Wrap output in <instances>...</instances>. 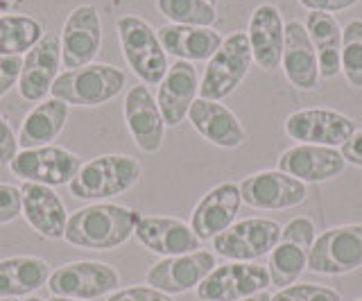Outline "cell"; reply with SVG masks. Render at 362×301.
<instances>
[{"mask_svg": "<svg viewBox=\"0 0 362 301\" xmlns=\"http://www.w3.org/2000/svg\"><path fill=\"white\" fill-rule=\"evenodd\" d=\"M141 213L120 204H90L68 218L64 240L79 249L107 252L134 236Z\"/></svg>", "mask_w": 362, "mask_h": 301, "instance_id": "cell-1", "label": "cell"}, {"mask_svg": "<svg viewBox=\"0 0 362 301\" xmlns=\"http://www.w3.org/2000/svg\"><path fill=\"white\" fill-rule=\"evenodd\" d=\"M141 163L127 154H102L82 163L79 172L68 184V191L82 202H100V199L118 197L141 182Z\"/></svg>", "mask_w": 362, "mask_h": 301, "instance_id": "cell-2", "label": "cell"}, {"mask_svg": "<svg viewBox=\"0 0 362 301\" xmlns=\"http://www.w3.org/2000/svg\"><path fill=\"white\" fill-rule=\"evenodd\" d=\"M124 84H127V75L116 66L88 64L82 69L59 73L50 93L68 107H100L120 95Z\"/></svg>", "mask_w": 362, "mask_h": 301, "instance_id": "cell-3", "label": "cell"}, {"mask_svg": "<svg viewBox=\"0 0 362 301\" xmlns=\"http://www.w3.org/2000/svg\"><path fill=\"white\" fill-rule=\"evenodd\" d=\"M120 48L124 54V61L129 64L134 75L145 86H156L168 73V54L158 41L156 30L143 20L141 16H120L116 20Z\"/></svg>", "mask_w": 362, "mask_h": 301, "instance_id": "cell-4", "label": "cell"}, {"mask_svg": "<svg viewBox=\"0 0 362 301\" xmlns=\"http://www.w3.org/2000/svg\"><path fill=\"white\" fill-rule=\"evenodd\" d=\"M252 61L254 57L247 32L229 35L206 64V71H204L199 82V98L220 102L226 95H231L243 84L249 69H252Z\"/></svg>", "mask_w": 362, "mask_h": 301, "instance_id": "cell-5", "label": "cell"}, {"mask_svg": "<svg viewBox=\"0 0 362 301\" xmlns=\"http://www.w3.org/2000/svg\"><path fill=\"white\" fill-rule=\"evenodd\" d=\"M283 227L269 218H247L213 238V249L233 263H254L267 256L281 240Z\"/></svg>", "mask_w": 362, "mask_h": 301, "instance_id": "cell-6", "label": "cell"}, {"mask_svg": "<svg viewBox=\"0 0 362 301\" xmlns=\"http://www.w3.org/2000/svg\"><path fill=\"white\" fill-rule=\"evenodd\" d=\"M362 267V225L333 227L315 238L308 254V270L324 276H339Z\"/></svg>", "mask_w": 362, "mask_h": 301, "instance_id": "cell-7", "label": "cell"}, {"mask_svg": "<svg viewBox=\"0 0 362 301\" xmlns=\"http://www.w3.org/2000/svg\"><path fill=\"white\" fill-rule=\"evenodd\" d=\"M118 283L120 276L111 265L98 261H75L52 270L48 278V290L52 297L90 301L113 293Z\"/></svg>", "mask_w": 362, "mask_h": 301, "instance_id": "cell-8", "label": "cell"}, {"mask_svg": "<svg viewBox=\"0 0 362 301\" xmlns=\"http://www.w3.org/2000/svg\"><path fill=\"white\" fill-rule=\"evenodd\" d=\"M82 168V159L75 152L59 145H43L18 152L9 163V170L23 182H34L43 186L71 184L73 177Z\"/></svg>", "mask_w": 362, "mask_h": 301, "instance_id": "cell-9", "label": "cell"}, {"mask_svg": "<svg viewBox=\"0 0 362 301\" xmlns=\"http://www.w3.org/2000/svg\"><path fill=\"white\" fill-rule=\"evenodd\" d=\"M269 274L265 265L258 263H226L215 270L197 285L199 301H240L265 293Z\"/></svg>", "mask_w": 362, "mask_h": 301, "instance_id": "cell-10", "label": "cell"}, {"mask_svg": "<svg viewBox=\"0 0 362 301\" xmlns=\"http://www.w3.org/2000/svg\"><path fill=\"white\" fill-rule=\"evenodd\" d=\"M283 129L292 141L342 148L356 134V120L333 109H301L286 118Z\"/></svg>", "mask_w": 362, "mask_h": 301, "instance_id": "cell-11", "label": "cell"}, {"mask_svg": "<svg viewBox=\"0 0 362 301\" xmlns=\"http://www.w3.org/2000/svg\"><path fill=\"white\" fill-rule=\"evenodd\" d=\"M238 188H240L243 202L258 211H286L308 199L305 184L281 170L254 172L245 177Z\"/></svg>", "mask_w": 362, "mask_h": 301, "instance_id": "cell-12", "label": "cell"}, {"mask_svg": "<svg viewBox=\"0 0 362 301\" xmlns=\"http://www.w3.org/2000/svg\"><path fill=\"white\" fill-rule=\"evenodd\" d=\"M62 66L68 71L93 64L102 46V18L98 7L79 5L68 14L62 30Z\"/></svg>", "mask_w": 362, "mask_h": 301, "instance_id": "cell-13", "label": "cell"}, {"mask_svg": "<svg viewBox=\"0 0 362 301\" xmlns=\"http://www.w3.org/2000/svg\"><path fill=\"white\" fill-rule=\"evenodd\" d=\"M215 256L206 249H197L181 256H168L147 270V285L161 290L165 295H184L197 285L215 270Z\"/></svg>", "mask_w": 362, "mask_h": 301, "instance_id": "cell-14", "label": "cell"}, {"mask_svg": "<svg viewBox=\"0 0 362 301\" xmlns=\"http://www.w3.org/2000/svg\"><path fill=\"white\" fill-rule=\"evenodd\" d=\"M62 41L54 32H45L41 41L23 57V71L18 80V95L28 102H43L59 77Z\"/></svg>", "mask_w": 362, "mask_h": 301, "instance_id": "cell-15", "label": "cell"}, {"mask_svg": "<svg viewBox=\"0 0 362 301\" xmlns=\"http://www.w3.org/2000/svg\"><path fill=\"white\" fill-rule=\"evenodd\" d=\"M346 168V161L337 148H324V145L299 143L286 150L279 157L276 170L286 172L303 184H324L335 179Z\"/></svg>", "mask_w": 362, "mask_h": 301, "instance_id": "cell-16", "label": "cell"}, {"mask_svg": "<svg viewBox=\"0 0 362 301\" xmlns=\"http://www.w3.org/2000/svg\"><path fill=\"white\" fill-rule=\"evenodd\" d=\"M124 122L134 143L145 154H156L163 148L165 120L156 105V98L145 84L132 86L124 95Z\"/></svg>", "mask_w": 362, "mask_h": 301, "instance_id": "cell-17", "label": "cell"}, {"mask_svg": "<svg viewBox=\"0 0 362 301\" xmlns=\"http://www.w3.org/2000/svg\"><path fill=\"white\" fill-rule=\"evenodd\" d=\"M243 197L240 188L233 182L218 184L215 188L199 199V204L195 206L190 216V229L195 231V236L199 240H213L215 236H220L222 231L229 229L240 211Z\"/></svg>", "mask_w": 362, "mask_h": 301, "instance_id": "cell-18", "label": "cell"}, {"mask_svg": "<svg viewBox=\"0 0 362 301\" xmlns=\"http://www.w3.org/2000/svg\"><path fill=\"white\" fill-rule=\"evenodd\" d=\"M249 48L258 69L279 71L283 61V41H286V23H283L281 9L272 3L258 5L247 28Z\"/></svg>", "mask_w": 362, "mask_h": 301, "instance_id": "cell-19", "label": "cell"}, {"mask_svg": "<svg viewBox=\"0 0 362 301\" xmlns=\"http://www.w3.org/2000/svg\"><path fill=\"white\" fill-rule=\"evenodd\" d=\"M134 236L145 249L163 256V259L202 249V240L195 236V231L177 218L141 216L139 225L134 229Z\"/></svg>", "mask_w": 362, "mask_h": 301, "instance_id": "cell-20", "label": "cell"}, {"mask_svg": "<svg viewBox=\"0 0 362 301\" xmlns=\"http://www.w3.org/2000/svg\"><path fill=\"white\" fill-rule=\"evenodd\" d=\"M186 118L190 120V125L197 129V134L204 141L218 145L222 150H235L247 141V131L243 127V122L238 120V116L229 107L215 102V100L197 98L190 105Z\"/></svg>", "mask_w": 362, "mask_h": 301, "instance_id": "cell-21", "label": "cell"}, {"mask_svg": "<svg viewBox=\"0 0 362 301\" xmlns=\"http://www.w3.org/2000/svg\"><path fill=\"white\" fill-rule=\"evenodd\" d=\"M199 95V75L190 61L177 59L158 84L156 105L168 127H177L188 116L190 105Z\"/></svg>", "mask_w": 362, "mask_h": 301, "instance_id": "cell-22", "label": "cell"}, {"mask_svg": "<svg viewBox=\"0 0 362 301\" xmlns=\"http://www.w3.org/2000/svg\"><path fill=\"white\" fill-rule=\"evenodd\" d=\"M21 204L23 218L39 233L41 238L62 240L66 231L68 213L66 206L50 186L23 182L21 186Z\"/></svg>", "mask_w": 362, "mask_h": 301, "instance_id": "cell-23", "label": "cell"}, {"mask_svg": "<svg viewBox=\"0 0 362 301\" xmlns=\"http://www.w3.org/2000/svg\"><path fill=\"white\" fill-rule=\"evenodd\" d=\"M283 73L290 84L299 91H315L320 84V61L313 48V41L299 20L286 23V41H283Z\"/></svg>", "mask_w": 362, "mask_h": 301, "instance_id": "cell-24", "label": "cell"}, {"mask_svg": "<svg viewBox=\"0 0 362 301\" xmlns=\"http://www.w3.org/2000/svg\"><path fill=\"white\" fill-rule=\"evenodd\" d=\"M158 41L165 54L181 61H209L222 46V35L213 28H192V25H173L168 23L156 30Z\"/></svg>", "mask_w": 362, "mask_h": 301, "instance_id": "cell-25", "label": "cell"}, {"mask_svg": "<svg viewBox=\"0 0 362 301\" xmlns=\"http://www.w3.org/2000/svg\"><path fill=\"white\" fill-rule=\"evenodd\" d=\"M68 114H71V107L62 102V100H57V98L43 100V102L34 107L25 116V120H23L21 131H18V145L23 150L50 145L64 131Z\"/></svg>", "mask_w": 362, "mask_h": 301, "instance_id": "cell-26", "label": "cell"}, {"mask_svg": "<svg viewBox=\"0 0 362 301\" xmlns=\"http://www.w3.org/2000/svg\"><path fill=\"white\" fill-rule=\"evenodd\" d=\"M50 265L37 256H14L0 261V299H18L48 283Z\"/></svg>", "mask_w": 362, "mask_h": 301, "instance_id": "cell-27", "label": "cell"}, {"mask_svg": "<svg viewBox=\"0 0 362 301\" xmlns=\"http://www.w3.org/2000/svg\"><path fill=\"white\" fill-rule=\"evenodd\" d=\"M305 32L313 41V48L320 61V75L324 80H333L339 69V52H342V25L333 14L310 12L305 16Z\"/></svg>", "mask_w": 362, "mask_h": 301, "instance_id": "cell-28", "label": "cell"}, {"mask_svg": "<svg viewBox=\"0 0 362 301\" xmlns=\"http://www.w3.org/2000/svg\"><path fill=\"white\" fill-rule=\"evenodd\" d=\"M45 35L37 18L25 14L0 16V57H21L32 50Z\"/></svg>", "mask_w": 362, "mask_h": 301, "instance_id": "cell-29", "label": "cell"}, {"mask_svg": "<svg viewBox=\"0 0 362 301\" xmlns=\"http://www.w3.org/2000/svg\"><path fill=\"white\" fill-rule=\"evenodd\" d=\"M308 249L299 247L294 242L279 240V244L267 254V274L269 285L288 288L301 276L303 270H308Z\"/></svg>", "mask_w": 362, "mask_h": 301, "instance_id": "cell-30", "label": "cell"}, {"mask_svg": "<svg viewBox=\"0 0 362 301\" xmlns=\"http://www.w3.org/2000/svg\"><path fill=\"white\" fill-rule=\"evenodd\" d=\"M156 9L173 25L213 28L218 23L215 5L206 0H156Z\"/></svg>", "mask_w": 362, "mask_h": 301, "instance_id": "cell-31", "label": "cell"}, {"mask_svg": "<svg viewBox=\"0 0 362 301\" xmlns=\"http://www.w3.org/2000/svg\"><path fill=\"white\" fill-rule=\"evenodd\" d=\"M339 69L349 86L362 88V20L354 18L342 28V52Z\"/></svg>", "mask_w": 362, "mask_h": 301, "instance_id": "cell-32", "label": "cell"}, {"mask_svg": "<svg viewBox=\"0 0 362 301\" xmlns=\"http://www.w3.org/2000/svg\"><path fill=\"white\" fill-rule=\"evenodd\" d=\"M269 301H342V297L331 288L315 285V283H301V285L281 288Z\"/></svg>", "mask_w": 362, "mask_h": 301, "instance_id": "cell-33", "label": "cell"}, {"mask_svg": "<svg viewBox=\"0 0 362 301\" xmlns=\"http://www.w3.org/2000/svg\"><path fill=\"white\" fill-rule=\"evenodd\" d=\"M315 238H317V227H315V222L305 216L292 218L281 231V240L294 242V244H299V247L308 249V252L313 249Z\"/></svg>", "mask_w": 362, "mask_h": 301, "instance_id": "cell-34", "label": "cell"}, {"mask_svg": "<svg viewBox=\"0 0 362 301\" xmlns=\"http://www.w3.org/2000/svg\"><path fill=\"white\" fill-rule=\"evenodd\" d=\"M21 213H23L21 188L0 184V225H7V222L16 220Z\"/></svg>", "mask_w": 362, "mask_h": 301, "instance_id": "cell-35", "label": "cell"}, {"mask_svg": "<svg viewBox=\"0 0 362 301\" xmlns=\"http://www.w3.org/2000/svg\"><path fill=\"white\" fill-rule=\"evenodd\" d=\"M107 301H175V299L152 285H132L113 293L111 297H107Z\"/></svg>", "mask_w": 362, "mask_h": 301, "instance_id": "cell-36", "label": "cell"}, {"mask_svg": "<svg viewBox=\"0 0 362 301\" xmlns=\"http://www.w3.org/2000/svg\"><path fill=\"white\" fill-rule=\"evenodd\" d=\"M23 57H0V98L11 91L21 80Z\"/></svg>", "mask_w": 362, "mask_h": 301, "instance_id": "cell-37", "label": "cell"}, {"mask_svg": "<svg viewBox=\"0 0 362 301\" xmlns=\"http://www.w3.org/2000/svg\"><path fill=\"white\" fill-rule=\"evenodd\" d=\"M18 154V138L14 136V129L7 125V120L0 116V163H11Z\"/></svg>", "mask_w": 362, "mask_h": 301, "instance_id": "cell-38", "label": "cell"}, {"mask_svg": "<svg viewBox=\"0 0 362 301\" xmlns=\"http://www.w3.org/2000/svg\"><path fill=\"white\" fill-rule=\"evenodd\" d=\"M303 7H308L310 12H326V14H335L342 12V9L354 7L360 0H299Z\"/></svg>", "mask_w": 362, "mask_h": 301, "instance_id": "cell-39", "label": "cell"}, {"mask_svg": "<svg viewBox=\"0 0 362 301\" xmlns=\"http://www.w3.org/2000/svg\"><path fill=\"white\" fill-rule=\"evenodd\" d=\"M339 152H342V157H344L346 163L362 168V129H358L354 136H351L342 145V148H339Z\"/></svg>", "mask_w": 362, "mask_h": 301, "instance_id": "cell-40", "label": "cell"}, {"mask_svg": "<svg viewBox=\"0 0 362 301\" xmlns=\"http://www.w3.org/2000/svg\"><path fill=\"white\" fill-rule=\"evenodd\" d=\"M272 297L267 295V293H258V295H254V297H247V299H240V301H269Z\"/></svg>", "mask_w": 362, "mask_h": 301, "instance_id": "cell-41", "label": "cell"}, {"mask_svg": "<svg viewBox=\"0 0 362 301\" xmlns=\"http://www.w3.org/2000/svg\"><path fill=\"white\" fill-rule=\"evenodd\" d=\"M50 301H79V299H66V297H52Z\"/></svg>", "mask_w": 362, "mask_h": 301, "instance_id": "cell-42", "label": "cell"}, {"mask_svg": "<svg viewBox=\"0 0 362 301\" xmlns=\"http://www.w3.org/2000/svg\"><path fill=\"white\" fill-rule=\"evenodd\" d=\"M25 301H43V299H41V297H28Z\"/></svg>", "mask_w": 362, "mask_h": 301, "instance_id": "cell-43", "label": "cell"}, {"mask_svg": "<svg viewBox=\"0 0 362 301\" xmlns=\"http://www.w3.org/2000/svg\"><path fill=\"white\" fill-rule=\"evenodd\" d=\"M206 3H211V5H218V3H220V0H206Z\"/></svg>", "mask_w": 362, "mask_h": 301, "instance_id": "cell-44", "label": "cell"}, {"mask_svg": "<svg viewBox=\"0 0 362 301\" xmlns=\"http://www.w3.org/2000/svg\"><path fill=\"white\" fill-rule=\"evenodd\" d=\"M3 301H18V299H3Z\"/></svg>", "mask_w": 362, "mask_h": 301, "instance_id": "cell-45", "label": "cell"}, {"mask_svg": "<svg viewBox=\"0 0 362 301\" xmlns=\"http://www.w3.org/2000/svg\"><path fill=\"white\" fill-rule=\"evenodd\" d=\"M0 16H3V9H0Z\"/></svg>", "mask_w": 362, "mask_h": 301, "instance_id": "cell-46", "label": "cell"}, {"mask_svg": "<svg viewBox=\"0 0 362 301\" xmlns=\"http://www.w3.org/2000/svg\"><path fill=\"white\" fill-rule=\"evenodd\" d=\"M0 3H5V0H0Z\"/></svg>", "mask_w": 362, "mask_h": 301, "instance_id": "cell-47", "label": "cell"}, {"mask_svg": "<svg viewBox=\"0 0 362 301\" xmlns=\"http://www.w3.org/2000/svg\"><path fill=\"white\" fill-rule=\"evenodd\" d=\"M358 301H362V299H358Z\"/></svg>", "mask_w": 362, "mask_h": 301, "instance_id": "cell-48", "label": "cell"}]
</instances>
